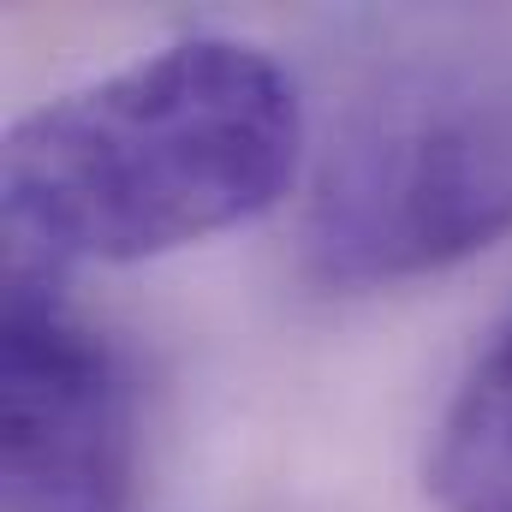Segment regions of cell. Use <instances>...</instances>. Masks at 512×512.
I'll return each instance as SVG.
<instances>
[{
	"mask_svg": "<svg viewBox=\"0 0 512 512\" xmlns=\"http://www.w3.org/2000/svg\"><path fill=\"white\" fill-rule=\"evenodd\" d=\"M304 161L298 84L239 36H185L30 108L6 137L12 262L126 268L274 209Z\"/></svg>",
	"mask_w": 512,
	"mask_h": 512,
	"instance_id": "obj_1",
	"label": "cell"
},
{
	"mask_svg": "<svg viewBox=\"0 0 512 512\" xmlns=\"http://www.w3.org/2000/svg\"><path fill=\"white\" fill-rule=\"evenodd\" d=\"M512 233V72L411 66L370 90L310 179L304 268L334 292L441 274Z\"/></svg>",
	"mask_w": 512,
	"mask_h": 512,
	"instance_id": "obj_2",
	"label": "cell"
},
{
	"mask_svg": "<svg viewBox=\"0 0 512 512\" xmlns=\"http://www.w3.org/2000/svg\"><path fill=\"white\" fill-rule=\"evenodd\" d=\"M0 417L6 512H131L137 387L126 352L66 298V274L12 256Z\"/></svg>",
	"mask_w": 512,
	"mask_h": 512,
	"instance_id": "obj_3",
	"label": "cell"
},
{
	"mask_svg": "<svg viewBox=\"0 0 512 512\" xmlns=\"http://www.w3.org/2000/svg\"><path fill=\"white\" fill-rule=\"evenodd\" d=\"M423 483L441 512H512V316L453 387Z\"/></svg>",
	"mask_w": 512,
	"mask_h": 512,
	"instance_id": "obj_4",
	"label": "cell"
}]
</instances>
